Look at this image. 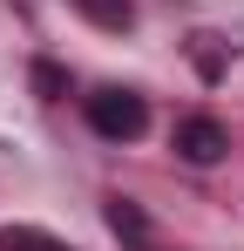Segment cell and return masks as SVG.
<instances>
[{"label":"cell","mask_w":244,"mask_h":251,"mask_svg":"<svg viewBox=\"0 0 244 251\" xmlns=\"http://www.w3.org/2000/svg\"><path fill=\"white\" fill-rule=\"evenodd\" d=\"M88 129H95L102 143H136V136L149 129V102H143L136 88H95V95H88Z\"/></svg>","instance_id":"1"},{"label":"cell","mask_w":244,"mask_h":251,"mask_svg":"<svg viewBox=\"0 0 244 251\" xmlns=\"http://www.w3.org/2000/svg\"><path fill=\"white\" fill-rule=\"evenodd\" d=\"M224 150H231V136H224L217 116H183V123H176V156H183V163H217Z\"/></svg>","instance_id":"2"},{"label":"cell","mask_w":244,"mask_h":251,"mask_svg":"<svg viewBox=\"0 0 244 251\" xmlns=\"http://www.w3.org/2000/svg\"><path fill=\"white\" fill-rule=\"evenodd\" d=\"M102 217H109V231H116L122 245H149V217H143V204H136V197H109V204H102Z\"/></svg>","instance_id":"3"},{"label":"cell","mask_w":244,"mask_h":251,"mask_svg":"<svg viewBox=\"0 0 244 251\" xmlns=\"http://www.w3.org/2000/svg\"><path fill=\"white\" fill-rule=\"evenodd\" d=\"M0 251H75V245H61V238L41 231V224H7V231H0Z\"/></svg>","instance_id":"4"},{"label":"cell","mask_w":244,"mask_h":251,"mask_svg":"<svg viewBox=\"0 0 244 251\" xmlns=\"http://www.w3.org/2000/svg\"><path fill=\"white\" fill-rule=\"evenodd\" d=\"M75 7L95 27H109V34H129V27H136V7H129V0H75Z\"/></svg>","instance_id":"5"},{"label":"cell","mask_w":244,"mask_h":251,"mask_svg":"<svg viewBox=\"0 0 244 251\" xmlns=\"http://www.w3.org/2000/svg\"><path fill=\"white\" fill-rule=\"evenodd\" d=\"M34 88L48 95V102H61V88H68V75H61L54 61H34Z\"/></svg>","instance_id":"6"}]
</instances>
